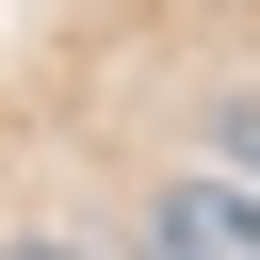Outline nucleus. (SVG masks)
<instances>
[{"label":"nucleus","mask_w":260,"mask_h":260,"mask_svg":"<svg viewBox=\"0 0 260 260\" xmlns=\"http://www.w3.org/2000/svg\"><path fill=\"white\" fill-rule=\"evenodd\" d=\"M146 260H260V179H228V162L162 179L146 195Z\"/></svg>","instance_id":"nucleus-1"},{"label":"nucleus","mask_w":260,"mask_h":260,"mask_svg":"<svg viewBox=\"0 0 260 260\" xmlns=\"http://www.w3.org/2000/svg\"><path fill=\"white\" fill-rule=\"evenodd\" d=\"M211 162H228V179H260V98H211Z\"/></svg>","instance_id":"nucleus-2"},{"label":"nucleus","mask_w":260,"mask_h":260,"mask_svg":"<svg viewBox=\"0 0 260 260\" xmlns=\"http://www.w3.org/2000/svg\"><path fill=\"white\" fill-rule=\"evenodd\" d=\"M0 260H98V244H0Z\"/></svg>","instance_id":"nucleus-3"}]
</instances>
